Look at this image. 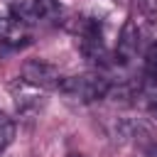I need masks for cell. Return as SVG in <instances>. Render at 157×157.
Wrapping results in <instances>:
<instances>
[{"instance_id": "cell-2", "label": "cell", "mask_w": 157, "mask_h": 157, "mask_svg": "<svg viewBox=\"0 0 157 157\" xmlns=\"http://www.w3.org/2000/svg\"><path fill=\"white\" fill-rule=\"evenodd\" d=\"M20 76L27 86L32 88H39V91H59V83H61V71L49 64V61H42V59H29L22 64L20 69Z\"/></svg>"}, {"instance_id": "cell-1", "label": "cell", "mask_w": 157, "mask_h": 157, "mask_svg": "<svg viewBox=\"0 0 157 157\" xmlns=\"http://www.w3.org/2000/svg\"><path fill=\"white\" fill-rule=\"evenodd\" d=\"M59 91L78 103H96L101 98H108L110 91V78L103 76L101 71H88V74H76V76H64L59 83Z\"/></svg>"}, {"instance_id": "cell-6", "label": "cell", "mask_w": 157, "mask_h": 157, "mask_svg": "<svg viewBox=\"0 0 157 157\" xmlns=\"http://www.w3.org/2000/svg\"><path fill=\"white\" fill-rule=\"evenodd\" d=\"M150 108H152V113L157 115V88H155V93H152V103H150Z\"/></svg>"}, {"instance_id": "cell-7", "label": "cell", "mask_w": 157, "mask_h": 157, "mask_svg": "<svg viewBox=\"0 0 157 157\" xmlns=\"http://www.w3.org/2000/svg\"><path fill=\"white\" fill-rule=\"evenodd\" d=\"M69 157H86V155H78V152H74V155H69Z\"/></svg>"}, {"instance_id": "cell-4", "label": "cell", "mask_w": 157, "mask_h": 157, "mask_svg": "<svg viewBox=\"0 0 157 157\" xmlns=\"http://www.w3.org/2000/svg\"><path fill=\"white\" fill-rule=\"evenodd\" d=\"M27 42H29V25H25L22 20H17L15 15L0 17V44L20 49Z\"/></svg>"}, {"instance_id": "cell-5", "label": "cell", "mask_w": 157, "mask_h": 157, "mask_svg": "<svg viewBox=\"0 0 157 157\" xmlns=\"http://www.w3.org/2000/svg\"><path fill=\"white\" fill-rule=\"evenodd\" d=\"M12 137H15V120H12L10 115L0 113V152L10 147Z\"/></svg>"}, {"instance_id": "cell-3", "label": "cell", "mask_w": 157, "mask_h": 157, "mask_svg": "<svg viewBox=\"0 0 157 157\" xmlns=\"http://www.w3.org/2000/svg\"><path fill=\"white\" fill-rule=\"evenodd\" d=\"M142 54V27L135 20H128L118 34V44H115V61L128 66L132 64V59Z\"/></svg>"}]
</instances>
